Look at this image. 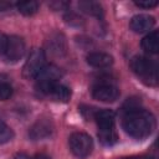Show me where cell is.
Here are the masks:
<instances>
[{"instance_id":"1","label":"cell","mask_w":159,"mask_h":159,"mask_svg":"<svg viewBox=\"0 0 159 159\" xmlns=\"http://www.w3.org/2000/svg\"><path fill=\"white\" fill-rule=\"evenodd\" d=\"M122 127L129 137L134 139H144L153 133L155 128V118L150 112L139 107L123 113Z\"/></svg>"},{"instance_id":"2","label":"cell","mask_w":159,"mask_h":159,"mask_svg":"<svg viewBox=\"0 0 159 159\" xmlns=\"http://www.w3.org/2000/svg\"><path fill=\"white\" fill-rule=\"evenodd\" d=\"M129 66L132 71L147 84L157 86L158 83V65L155 61L144 57V56H134Z\"/></svg>"},{"instance_id":"3","label":"cell","mask_w":159,"mask_h":159,"mask_svg":"<svg viewBox=\"0 0 159 159\" xmlns=\"http://www.w3.org/2000/svg\"><path fill=\"white\" fill-rule=\"evenodd\" d=\"M45 66H46V55L43 50L34 48L30 52L22 67V76L26 80H35L39 76V73L43 70Z\"/></svg>"},{"instance_id":"4","label":"cell","mask_w":159,"mask_h":159,"mask_svg":"<svg viewBox=\"0 0 159 159\" xmlns=\"http://www.w3.org/2000/svg\"><path fill=\"white\" fill-rule=\"evenodd\" d=\"M68 145L73 155L78 158H84L91 154L93 149V140L88 134L82 132H76L70 135Z\"/></svg>"},{"instance_id":"5","label":"cell","mask_w":159,"mask_h":159,"mask_svg":"<svg viewBox=\"0 0 159 159\" xmlns=\"http://www.w3.org/2000/svg\"><path fill=\"white\" fill-rule=\"evenodd\" d=\"M61 76H62V72L57 66L46 65L43 67V70L39 73V76L35 78L36 80V88L43 94L52 84L58 82Z\"/></svg>"},{"instance_id":"6","label":"cell","mask_w":159,"mask_h":159,"mask_svg":"<svg viewBox=\"0 0 159 159\" xmlns=\"http://www.w3.org/2000/svg\"><path fill=\"white\" fill-rule=\"evenodd\" d=\"M53 123L51 118L41 117L39 118L29 129V138L31 140H42L52 135L53 133Z\"/></svg>"},{"instance_id":"7","label":"cell","mask_w":159,"mask_h":159,"mask_svg":"<svg viewBox=\"0 0 159 159\" xmlns=\"http://www.w3.org/2000/svg\"><path fill=\"white\" fill-rule=\"evenodd\" d=\"M25 41L22 37L12 35L7 37V42H6V48H5V58L9 62H17L19 60H21L25 55Z\"/></svg>"},{"instance_id":"8","label":"cell","mask_w":159,"mask_h":159,"mask_svg":"<svg viewBox=\"0 0 159 159\" xmlns=\"http://www.w3.org/2000/svg\"><path fill=\"white\" fill-rule=\"evenodd\" d=\"M92 97L99 102L112 103L119 97V89L111 83H98L92 87Z\"/></svg>"},{"instance_id":"9","label":"cell","mask_w":159,"mask_h":159,"mask_svg":"<svg viewBox=\"0 0 159 159\" xmlns=\"http://www.w3.org/2000/svg\"><path fill=\"white\" fill-rule=\"evenodd\" d=\"M155 25V19L150 15H145V14H139L135 15L130 19L129 21V27L132 31L137 32V34H143V32H148L153 26Z\"/></svg>"},{"instance_id":"10","label":"cell","mask_w":159,"mask_h":159,"mask_svg":"<svg viewBox=\"0 0 159 159\" xmlns=\"http://www.w3.org/2000/svg\"><path fill=\"white\" fill-rule=\"evenodd\" d=\"M43 94L47 96L48 98H51L52 101L66 103L71 98V89L68 87H66L65 84H61L57 82V83L52 84Z\"/></svg>"},{"instance_id":"11","label":"cell","mask_w":159,"mask_h":159,"mask_svg":"<svg viewBox=\"0 0 159 159\" xmlns=\"http://www.w3.org/2000/svg\"><path fill=\"white\" fill-rule=\"evenodd\" d=\"M93 118L98 125L99 130L114 129V112L111 109H98L94 112Z\"/></svg>"},{"instance_id":"12","label":"cell","mask_w":159,"mask_h":159,"mask_svg":"<svg viewBox=\"0 0 159 159\" xmlns=\"http://www.w3.org/2000/svg\"><path fill=\"white\" fill-rule=\"evenodd\" d=\"M86 61L89 66L94 68H107L112 66L113 57L106 52H91L87 55Z\"/></svg>"},{"instance_id":"13","label":"cell","mask_w":159,"mask_h":159,"mask_svg":"<svg viewBox=\"0 0 159 159\" xmlns=\"http://www.w3.org/2000/svg\"><path fill=\"white\" fill-rule=\"evenodd\" d=\"M142 48L149 53V55H155L159 51V36H158V31L153 30L152 32H149L148 35H145L140 42Z\"/></svg>"},{"instance_id":"14","label":"cell","mask_w":159,"mask_h":159,"mask_svg":"<svg viewBox=\"0 0 159 159\" xmlns=\"http://www.w3.org/2000/svg\"><path fill=\"white\" fill-rule=\"evenodd\" d=\"M78 7L83 12H86L91 16H96V17H102L103 16V9H102L101 4L97 2V1H91V0L89 1H80Z\"/></svg>"},{"instance_id":"15","label":"cell","mask_w":159,"mask_h":159,"mask_svg":"<svg viewBox=\"0 0 159 159\" xmlns=\"http://www.w3.org/2000/svg\"><path fill=\"white\" fill-rule=\"evenodd\" d=\"M48 47L50 51L56 53V55H61L62 52L66 51V41L65 37L61 34H56L53 36H51V39L48 40Z\"/></svg>"},{"instance_id":"16","label":"cell","mask_w":159,"mask_h":159,"mask_svg":"<svg viewBox=\"0 0 159 159\" xmlns=\"http://www.w3.org/2000/svg\"><path fill=\"white\" fill-rule=\"evenodd\" d=\"M15 5H16L17 11L25 16H32L39 10L37 1H20V2H16Z\"/></svg>"},{"instance_id":"17","label":"cell","mask_w":159,"mask_h":159,"mask_svg":"<svg viewBox=\"0 0 159 159\" xmlns=\"http://www.w3.org/2000/svg\"><path fill=\"white\" fill-rule=\"evenodd\" d=\"M98 138L102 144L104 145H113L117 143V133L114 129H106V130H98Z\"/></svg>"},{"instance_id":"18","label":"cell","mask_w":159,"mask_h":159,"mask_svg":"<svg viewBox=\"0 0 159 159\" xmlns=\"http://www.w3.org/2000/svg\"><path fill=\"white\" fill-rule=\"evenodd\" d=\"M14 138L12 129L4 122L0 120V144H5Z\"/></svg>"},{"instance_id":"19","label":"cell","mask_w":159,"mask_h":159,"mask_svg":"<svg viewBox=\"0 0 159 159\" xmlns=\"http://www.w3.org/2000/svg\"><path fill=\"white\" fill-rule=\"evenodd\" d=\"M12 88L7 82L0 81V101H6L11 97Z\"/></svg>"},{"instance_id":"20","label":"cell","mask_w":159,"mask_h":159,"mask_svg":"<svg viewBox=\"0 0 159 159\" xmlns=\"http://www.w3.org/2000/svg\"><path fill=\"white\" fill-rule=\"evenodd\" d=\"M134 4L139 7H144V9H150V7H154L158 5L157 1L154 0H147V1H134Z\"/></svg>"},{"instance_id":"21","label":"cell","mask_w":159,"mask_h":159,"mask_svg":"<svg viewBox=\"0 0 159 159\" xmlns=\"http://www.w3.org/2000/svg\"><path fill=\"white\" fill-rule=\"evenodd\" d=\"M6 42H7V36H6V35H4L2 32H0V56L5 53Z\"/></svg>"},{"instance_id":"22","label":"cell","mask_w":159,"mask_h":159,"mask_svg":"<svg viewBox=\"0 0 159 159\" xmlns=\"http://www.w3.org/2000/svg\"><path fill=\"white\" fill-rule=\"evenodd\" d=\"M53 10H61V9H65L68 2H65V1H53V2H50L48 4Z\"/></svg>"},{"instance_id":"23","label":"cell","mask_w":159,"mask_h":159,"mask_svg":"<svg viewBox=\"0 0 159 159\" xmlns=\"http://www.w3.org/2000/svg\"><path fill=\"white\" fill-rule=\"evenodd\" d=\"M12 6V4L10 2H5V1H0V11H6Z\"/></svg>"},{"instance_id":"24","label":"cell","mask_w":159,"mask_h":159,"mask_svg":"<svg viewBox=\"0 0 159 159\" xmlns=\"http://www.w3.org/2000/svg\"><path fill=\"white\" fill-rule=\"evenodd\" d=\"M12 159H30V157L27 154H25V153H17Z\"/></svg>"},{"instance_id":"25","label":"cell","mask_w":159,"mask_h":159,"mask_svg":"<svg viewBox=\"0 0 159 159\" xmlns=\"http://www.w3.org/2000/svg\"><path fill=\"white\" fill-rule=\"evenodd\" d=\"M32 159H51L48 155H46V154H36Z\"/></svg>"},{"instance_id":"26","label":"cell","mask_w":159,"mask_h":159,"mask_svg":"<svg viewBox=\"0 0 159 159\" xmlns=\"http://www.w3.org/2000/svg\"><path fill=\"white\" fill-rule=\"evenodd\" d=\"M120 159H152L149 157H127V158H120Z\"/></svg>"}]
</instances>
